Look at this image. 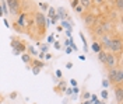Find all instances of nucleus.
I'll return each mask as SVG.
<instances>
[{
    "mask_svg": "<svg viewBox=\"0 0 123 104\" xmlns=\"http://www.w3.org/2000/svg\"><path fill=\"white\" fill-rule=\"evenodd\" d=\"M34 27L38 31L39 38H42L46 34V30H48L49 25L46 24V16L42 11H35L34 13Z\"/></svg>",
    "mask_w": 123,
    "mask_h": 104,
    "instance_id": "nucleus-1",
    "label": "nucleus"
},
{
    "mask_svg": "<svg viewBox=\"0 0 123 104\" xmlns=\"http://www.w3.org/2000/svg\"><path fill=\"white\" fill-rule=\"evenodd\" d=\"M119 65H122V56H120V54L106 52V59H105L106 69H113V68H117Z\"/></svg>",
    "mask_w": 123,
    "mask_h": 104,
    "instance_id": "nucleus-2",
    "label": "nucleus"
},
{
    "mask_svg": "<svg viewBox=\"0 0 123 104\" xmlns=\"http://www.w3.org/2000/svg\"><path fill=\"white\" fill-rule=\"evenodd\" d=\"M122 49H123L122 37H120V35H112V40H111V44H109L108 52H112V54H122Z\"/></svg>",
    "mask_w": 123,
    "mask_h": 104,
    "instance_id": "nucleus-3",
    "label": "nucleus"
},
{
    "mask_svg": "<svg viewBox=\"0 0 123 104\" xmlns=\"http://www.w3.org/2000/svg\"><path fill=\"white\" fill-rule=\"evenodd\" d=\"M11 48H13V55H21L24 52H27V44L23 40H18V38H11L10 42Z\"/></svg>",
    "mask_w": 123,
    "mask_h": 104,
    "instance_id": "nucleus-4",
    "label": "nucleus"
},
{
    "mask_svg": "<svg viewBox=\"0 0 123 104\" xmlns=\"http://www.w3.org/2000/svg\"><path fill=\"white\" fill-rule=\"evenodd\" d=\"M6 4L8 7V13L14 17H17L23 10V1L21 0H6Z\"/></svg>",
    "mask_w": 123,
    "mask_h": 104,
    "instance_id": "nucleus-5",
    "label": "nucleus"
},
{
    "mask_svg": "<svg viewBox=\"0 0 123 104\" xmlns=\"http://www.w3.org/2000/svg\"><path fill=\"white\" fill-rule=\"evenodd\" d=\"M81 18H83V23H84V25L88 30L97 24V16L92 11H85L84 14H81Z\"/></svg>",
    "mask_w": 123,
    "mask_h": 104,
    "instance_id": "nucleus-6",
    "label": "nucleus"
},
{
    "mask_svg": "<svg viewBox=\"0 0 123 104\" xmlns=\"http://www.w3.org/2000/svg\"><path fill=\"white\" fill-rule=\"evenodd\" d=\"M111 40H112V34H104V35H101L99 38H98V44L101 45V48L104 49V51H108Z\"/></svg>",
    "mask_w": 123,
    "mask_h": 104,
    "instance_id": "nucleus-7",
    "label": "nucleus"
},
{
    "mask_svg": "<svg viewBox=\"0 0 123 104\" xmlns=\"http://www.w3.org/2000/svg\"><path fill=\"white\" fill-rule=\"evenodd\" d=\"M113 91H115L116 103L122 104L123 103V86H113Z\"/></svg>",
    "mask_w": 123,
    "mask_h": 104,
    "instance_id": "nucleus-8",
    "label": "nucleus"
},
{
    "mask_svg": "<svg viewBox=\"0 0 123 104\" xmlns=\"http://www.w3.org/2000/svg\"><path fill=\"white\" fill-rule=\"evenodd\" d=\"M115 86H123V68H122V65H119V66H117Z\"/></svg>",
    "mask_w": 123,
    "mask_h": 104,
    "instance_id": "nucleus-9",
    "label": "nucleus"
},
{
    "mask_svg": "<svg viewBox=\"0 0 123 104\" xmlns=\"http://www.w3.org/2000/svg\"><path fill=\"white\" fill-rule=\"evenodd\" d=\"M116 72H117V68H113V69H108V80H109L111 86H115Z\"/></svg>",
    "mask_w": 123,
    "mask_h": 104,
    "instance_id": "nucleus-10",
    "label": "nucleus"
},
{
    "mask_svg": "<svg viewBox=\"0 0 123 104\" xmlns=\"http://www.w3.org/2000/svg\"><path fill=\"white\" fill-rule=\"evenodd\" d=\"M90 31L95 35V38H99L101 35H104V34H105L104 30H102V27H101V24H95L92 28H90Z\"/></svg>",
    "mask_w": 123,
    "mask_h": 104,
    "instance_id": "nucleus-11",
    "label": "nucleus"
},
{
    "mask_svg": "<svg viewBox=\"0 0 123 104\" xmlns=\"http://www.w3.org/2000/svg\"><path fill=\"white\" fill-rule=\"evenodd\" d=\"M28 66H30V68H39V69H43V68H45V62L41 61V59L32 58V61H31V63L28 65Z\"/></svg>",
    "mask_w": 123,
    "mask_h": 104,
    "instance_id": "nucleus-12",
    "label": "nucleus"
},
{
    "mask_svg": "<svg viewBox=\"0 0 123 104\" xmlns=\"http://www.w3.org/2000/svg\"><path fill=\"white\" fill-rule=\"evenodd\" d=\"M78 4L84 8L85 11H91L92 6H94L92 4V0H78Z\"/></svg>",
    "mask_w": 123,
    "mask_h": 104,
    "instance_id": "nucleus-13",
    "label": "nucleus"
},
{
    "mask_svg": "<svg viewBox=\"0 0 123 104\" xmlns=\"http://www.w3.org/2000/svg\"><path fill=\"white\" fill-rule=\"evenodd\" d=\"M21 59H23V62L25 65H30L31 63V61H32V56L30 55V54H27V52H24V54H21Z\"/></svg>",
    "mask_w": 123,
    "mask_h": 104,
    "instance_id": "nucleus-14",
    "label": "nucleus"
},
{
    "mask_svg": "<svg viewBox=\"0 0 123 104\" xmlns=\"http://www.w3.org/2000/svg\"><path fill=\"white\" fill-rule=\"evenodd\" d=\"M106 52L108 51H104V49H101L99 52H98V61H99L102 65H105V59H106Z\"/></svg>",
    "mask_w": 123,
    "mask_h": 104,
    "instance_id": "nucleus-15",
    "label": "nucleus"
},
{
    "mask_svg": "<svg viewBox=\"0 0 123 104\" xmlns=\"http://www.w3.org/2000/svg\"><path fill=\"white\" fill-rule=\"evenodd\" d=\"M113 7L119 11V14L122 13L123 10V0H113Z\"/></svg>",
    "mask_w": 123,
    "mask_h": 104,
    "instance_id": "nucleus-16",
    "label": "nucleus"
},
{
    "mask_svg": "<svg viewBox=\"0 0 123 104\" xmlns=\"http://www.w3.org/2000/svg\"><path fill=\"white\" fill-rule=\"evenodd\" d=\"M57 16H59V18H62V20H67V13H66V8H63V7L57 8Z\"/></svg>",
    "mask_w": 123,
    "mask_h": 104,
    "instance_id": "nucleus-17",
    "label": "nucleus"
},
{
    "mask_svg": "<svg viewBox=\"0 0 123 104\" xmlns=\"http://www.w3.org/2000/svg\"><path fill=\"white\" fill-rule=\"evenodd\" d=\"M66 86H67V83H66L64 80H60V82H59V86L55 87V90H56V91H66Z\"/></svg>",
    "mask_w": 123,
    "mask_h": 104,
    "instance_id": "nucleus-18",
    "label": "nucleus"
},
{
    "mask_svg": "<svg viewBox=\"0 0 123 104\" xmlns=\"http://www.w3.org/2000/svg\"><path fill=\"white\" fill-rule=\"evenodd\" d=\"M27 54H30L32 58H35V56L38 55V51L35 49V47H31V45L28 47V45H27Z\"/></svg>",
    "mask_w": 123,
    "mask_h": 104,
    "instance_id": "nucleus-19",
    "label": "nucleus"
},
{
    "mask_svg": "<svg viewBox=\"0 0 123 104\" xmlns=\"http://www.w3.org/2000/svg\"><path fill=\"white\" fill-rule=\"evenodd\" d=\"M0 7L3 10V16H8V14H10V13H8V7H7V4H6V0H1Z\"/></svg>",
    "mask_w": 123,
    "mask_h": 104,
    "instance_id": "nucleus-20",
    "label": "nucleus"
},
{
    "mask_svg": "<svg viewBox=\"0 0 123 104\" xmlns=\"http://www.w3.org/2000/svg\"><path fill=\"white\" fill-rule=\"evenodd\" d=\"M91 49L95 52V54H98L102 48H101V45L98 44V41H94V42H92V45H91Z\"/></svg>",
    "mask_w": 123,
    "mask_h": 104,
    "instance_id": "nucleus-21",
    "label": "nucleus"
},
{
    "mask_svg": "<svg viewBox=\"0 0 123 104\" xmlns=\"http://www.w3.org/2000/svg\"><path fill=\"white\" fill-rule=\"evenodd\" d=\"M62 27L66 28V31H71V24H70L67 20H62Z\"/></svg>",
    "mask_w": 123,
    "mask_h": 104,
    "instance_id": "nucleus-22",
    "label": "nucleus"
},
{
    "mask_svg": "<svg viewBox=\"0 0 123 104\" xmlns=\"http://www.w3.org/2000/svg\"><path fill=\"white\" fill-rule=\"evenodd\" d=\"M56 14V8L55 7H49V10H48V14H46V17L48 18H52V17Z\"/></svg>",
    "mask_w": 123,
    "mask_h": 104,
    "instance_id": "nucleus-23",
    "label": "nucleus"
},
{
    "mask_svg": "<svg viewBox=\"0 0 123 104\" xmlns=\"http://www.w3.org/2000/svg\"><path fill=\"white\" fill-rule=\"evenodd\" d=\"M73 10H74V11H76L77 14H84V13H85V10H84V8H83V7H81V6H80V4H77L76 7L73 8Z\"/></svg>",
    "mask_w": 123,
    "mask_h": 104,
    "instance_id": "nucleus-24",
    "label": "nucleus"
},
{
    "mask_svg": "<svg viewBox=\"0 0 123 104\" xmlns=\"http://www.w3.org/2000/svg\"><path fill=\"white\" fill-rule=\"evenodd\" d=\"M38 6H39L41 8H42L43 11H48V10H49V7H50V6H49L48 3H43V1H41V3H38Z\"/></svg>",
    "mask_w": 123,
    "mask_h": 104,
    "instance_id": "nucleus-25",
    "label": "nucleus"
},
{
    "mask_svg": "<svg viewBox=\"0 0 123 104\" xmlns=\"http://www.w3.org/2000/svg\"><path fill=\"white\" fill-rule=\"evenodd\" d=\"M13 28H14V30H15L17 32H20V34H23V32H24V30H23V28H21V27H20L18 24H17L15 21L13 23Z\"/></svg>",
    "mask_w": 123,
    "mask_h": 104,
    "instance_id": "nucleus-26",
    "label": "nucleus"
},
{
    "mask_svg": "<svg viewBox=\"0 0 123 104\" xmlns=\"http://www.w3.org/2000/svg\"><path fill=\"white\" fill-rule=\"evenodd\" d=\"M105 1L106 0H92V4L94 6H102V4H105Z\"/></svg>",
    "mask_w": 123,
    "mask_h": 104,
    "instance_id": "nucleus-27",
    "label": "nucleus"
},
{
    "mask_svg": "<svg viewBox=\"0 0 123 104\" xmlns=\"http://www.w3.org/2000/svg\"><path fill=\"white\" fill-rule=\"evenodd\" d=\"M101 97H102V100H104V101L108 98V90H106V89H104V90L101 91Z\"/></svg>",
    "mask_w": 123,
    "mask_h": 104,
    "instance_id": "nucleus-28",
    "label": "nucleus"
},
{
    "mask_svg": "<svg viewBox=\"0 0 123 104\" xmlns=\"http://www.w3.org/2000/svg\"><path fill=\"white\" fill-rule=\"evenodd\" d=\"M55 38H56V35H55V34H50V35L48 37V42H49V44H53Z\"/></svg>",
    "mask_w": 123,
    "mask_h": 104,
    "instance_id": "nucleus-29",
    "label": "nucleus"
},
{
    "mask_svg": "<svg viewBox=\"0 0 123 104\" xmlns=\"http://www.w3.org/2000/svg\"><path fill=\"white\" fill-rule=\"evenodd\" d=\"M41 51H42V54H46V52L49 51V48H48V44H43V45L41 47Z\"/></svg>",
    "mask_w": 123,
    "mask_h": 104,
    "instance_id": "nucleus-30",
    "label": "nucleus"
},
{
    "mask_svg": "<svg viewBox=\"0 0 123 104\" xmlns=\"http://www.w3.org/2000/svg\"><path fill=\"white\" fill-rule=\"evenodd\" d=\"M102 86H104L105 89H106V87H109V86H111L109 80H108V79H104V80H102Z\"/></svg>",
    "mask_w": 123,
    "mask_h": 104,
    "instance_id": "nucleus-31",
    "label": "nucleus"
},
{
    "mask_svg": "<svg viewBox=\"0 0 123 104\" xmlns=\"http://www.w3.org/2000/svg\"><path fill=\"white\" fill-rule=\"evenodd\" d=\"M31 70H32L34 75H39V72H41V69H39V68H31Z\"/></svg>",
    "mask_w": 123,
    "mask_h": 104,
    "instance_id": "nucleus-32",
    "label": "nucleus"
},
{
    "mask_svg": "<svg viewBox=\"0 0 123 104\" xmlns=\"http://www.w3.org/2000/svg\"><path fill=\"white\" fill-rule=\"evenodd\" d=\"M90 97H91V94H90L88 91H84V94H83V98H84V100H90Z\"/></svg>",
    "mask_w": 123,
    "mask_h": 104,
    "instance_id": "nucleus-33",
    "label": "nucleus"
},
{
    "mask_svg": "<svg viewBox=\"0 0 123 104\" xmlns=\"http://www.w3.org/2000/svg\"><path fill=\"white\" fill-rule=\"evenodd\" d=\"M53 47H55V48H56V49H57V51H59V49L62 48L60 42H57V41H55V42H53Z\"/></svg>",
    "mask_w": 123,
    "mask_h": 104,
    "instance_id": "nucleus-34",
    "label": "nucleus"
},
{
    "mask_svg": "<svg viewBox=\"0 0 123 104\" xmlns=\"http://www.w3.org/2000/svg\"><path fill=\"white\" fill-rule=\"evenodd\" d=\"M57 20H60V18H59L57 14H55V16L52 17V24H56V21H57Z\"/></svg>",
    "mask_w": 123,
    "mask_h": 104,
    "instance_id": "nucleus-35",
    "label": "nucleus"
},
{
    "mask_svg": "<svg viewBox=\"0 0 123 104\" xmlns=\"http://www.w3.org/2000/svg\"><path fill=\"white\" fill-rule=\"evenodd\" d=\"M78 4V0H71V3H70V6H71V8H74Z\"/></svg>",
    "mask_w": 123,
    "mask_h": 104,
    "instance_id": "nucleus-36",
    "label": "nucleus"
},
{
    "mask_svg": "<svg viewBox=\"0 0 123 104\" xmlns=\"http://www.w3.org/2000/svg\"><path fill=\"white\" fill-rule=\"evenodd\" d=\"M70 83H71V86H73V87H76V86H77V80L76 79H71V80H70Z\"/></svg>",
    "mask_w": 123,
    "mask_h": 104,
    "instance_id": "nucleus-37",
    "label": "nucleus"
},
{
    "mask_svg": "<svg viewBox=\"0 0 123 104\" xmlns=\"http://www.w3.org/2000/svg\"><path fill=\"white\" fill-rule=\"evenodd\" d=\"M56 76H57L59 79H62V76H63V75H62V72H60V70H59V69L56 70Z\"/></svg>",
    "mask_w": 123,
    "mask_h": 104,
    "instance_id": "nucleus-38",
    "label": "nucleus"
},
{
    "mask_svg": "<svg viewBox=\"0 0 123 104\" xmlns=\"http://www.w3.org/2000/svg\"><path fill=\"white\" fill-rule=\"evenodd\" d=\"M45 58H46V59H52V54L46 52V54H45Z\"/></svg>",
    "mask_w": 123,
    "mask_h": 104,
    "instance_id": "nucleus-39",
    "label": "nucleus"
},
{
    "mask_svg": "<svg viewBox=\"0 0 123 104\" xmlns=\"http://www.w3.org/2000/svg\"><path fill=\"white\" fill-rule=\"evenodd\" d=\"M4 25H6L7 28H10V27H11V25H10V23L7 21V18H4Z\"/></svg>",
    "mask_w": 123,
    "mask_h": 104,
    "instance_id": "nucleus-40",
    "label": "nucleus"
},
{
    "mask_svg": "<svg viewBox=\"0 0 123 104\" xmlns=\"http://www.w3.org/2000/svg\"><path fill=\"white\" fill-rule=\"evenodd\" d=\"M66 68H67V69H71V68H73V63H71V62H67V63H66Z\"/></svg>",
    "mask_w": 123,
    "mask_h": 104,
    "instance_id": "nucleus-41",
    "label": "nucleus"
},
{
    "mask_svg": "<svg viewBox=\"0 0 123 104\" xmlns=\"http://www.w3.org/2000/svg\"><path fill=\"white\" fill-rule=\"evenodd\" d=\"M66 93H67V94H73V89H66Z\"/></svg>",
    "mask_w": 123,
    "mask_h": 104,
    "instance_id": "nucleus-42",
    "label": "nucleus"
},
{
    "mask_svg": "<svg viewBox=\"0 0 123 104\" xmlns=\"http://www.w3.org/2000/svg\"><path fill=\"white\" fill-rule=\"evenodd\" d=\"M56 30H57V32H62V31H63V27L59 25V27H56Z\"/></svg>",
    "mask_w": 123,
    "mask_h": 104,
    "instance_id": "nucleus-43",
    "label": "nucleus"
},
{
    "mask_svg": "<svg viewBox=\"0 0 123 104\" xmlns=\"http://www.w3.org/2000/svg\"><path fill=\"white\" fill-rule=\"evenodd\" d=\"M71 52H73V49L67 47V48H66V54H71Z\"/></svg>",
    "mask_w": 123,
    "mask_h": 104,
    "instance_id": "nucleus-44",
    "label": "nucleus"
},
{
    "mask_svg": "<svg viewBox=\"0 0 123 104\" xmlns=\"http://www.w3.org/2000/svg\"><path fill=\"white\" fill-rule=\"evenodd\" d=\"M38 56H39V59H43V58H45V54L41 52V54H38Z\"/></svg>",
    "mask_w": 123,
    "mask_h": 104,
    "instance_id": "nucleus-45",
    "label": "nucleus"
},
{
    "mask_svg": "<svg viewBox=\"0 0 123 104\" xmlns=\"http://www.w3.org/2000/svg\"><path fill=\"white\" fill-rule=\"evenodd\" d=\"M15 97H17V93H11L10 94V98H15Z\"/></svg>",
    "mask_w": 123,
    "mask_h": 104,
    "instance_id": "nucleus-46",
    "label": "nucleus"
},
{
    "mask_svg": "<svg viewBox=\"0 0 123 104\" xmlns=\"http://www.w3.org/2000/svg\"><path fill=\"white\" fill-rule=\"evenodd\" d=\"M73 93H78V87H77V86L76 87H73Z\"/></svg>",
    "mask_w": 123,
    "mask_h": 104,
    "instance_id": "nucleus-47",
    "label": "nucleus"
},
{
    "mask_svg": "<svg viewBox=\"0 0 123 104\" xmlns=\"http://www.w3.org/2000/svg\"><path fill=\"white\" fill-rule=\"evenodd\" d=\"M80 61H85V56L84 55H80Z\"/></svg>",
    "mask_w": 123,
    "mask_h": 104,
    "instance_id": "nucleus-48",
    "label": "nucleus"
},
{
    "mask_svg": "<svg viewBox=\"0 0 123 104\" xmlns=\"http://www.w3.org/2000/svg\"><path fill=\"white\" fill-rule=\"evenodd\" d=\"M83 104H91V101L90 100H85V101H83Z\"/></svg>",
    "mask_w": 123,
    "mask_h": 104,
    "instance_id": "nucleus-49",
    "label": "nucleus"
},
{
    "mask_svg": "<svg viewBox=\"0 0 123 104\" xmlns=\"http://www.w3.org/2000/svg\"><path fill=\"white\" fill-rule=\"evenodd\" d=\"M1 100H3V97H1V96H0V101H1Z\"/></svg>",
    "mask_w": 123,
    "mask_h": 104,
    "instance_id": "nucleus-50",
    "label": "nucleus"
}]
</instances>
